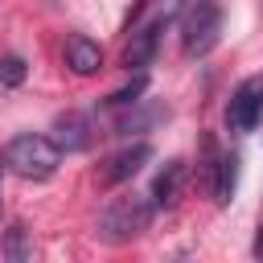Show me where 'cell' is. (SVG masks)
<instances>
[{
  "instance_id": "1",
  "label": "cell",
  "mask_w": 263,
  "mask_h": 263,
  "mask_svg": "<svg viewBox=\"0 0 263 263\" xmlns=\"http://www.w3.org/2000/svg\"><path fill=\"white\" fill-rule=\"evenodd\" d=\"M152 214H156L152 197H136V193L111 197V201L103 205L99 222H95V238H103V242H111V247H123V242L140 238V234L152 226Z\"/></svg>"
},
{
  "instance_id": "2",
  "label": "cell",
  "mask_w": 263,
  "mask_h": 263,
  "mask_svg": "<svg viewBox=\"0 0 263 263\" xmlns=\"http://www.w3.org/2000/svg\"><path fill=\"white\" fill-rule=\"evenodd\" d=\"M4 168L25 177V181H49L62 164V148L49 140V136H37V132H25V136H12L4 144Z\"/></svg>"
},
{
  "instance_id": "3",
  "label": "cell",
  "mask_w": 263,
  "mask_h": 263,
  "mask_svg": "<svg viewBox=\"0 0 263 263\" xmlns=\"http://www.w3.org/2000/svg\"><path fill=\"white\" fill-rule=\"evenodd\" d=\"M222 37V4L218 0H193L181 16V49L185 58H205Z\"/></svg>"
},
{
  "instance_id": "4",
  "label": "cell",
  "mask_w": 263,
  "mask_h": 263,
  "mask_svg": "<svg viewBox=\"0 0 263 263\" xmlns=\"http://www.w3.org/2000/svg\"><path fill=\"white\" fill-rule=\"evenodd\" d=\"M263 119V74H251L242 78L234 90H230V103H226V127L234 136H247L255 132Z\"/></svg>"
},
{
  "instance_id": "5",
  "label": "cell",
  "mask_w": 263,
  "mask_h": 263,
  "mask_svg": "<svg viewBox=\"0 0 263 263\" xmlns=\"http://www.w3.org/2000/svg\"><path fill=\"white\" fill-rule=\"evenodd\" d=\"M152 160V144H144V140H136V144H127V148H119V152H111L103 164H99V185L103 189H111V185H123V181H132L144 164Z\"/></svg>"
},
{
  "instance_id": "6",
  "label": "cell",
  "mask_w": 263,
  "mask_h": 263,
  "mask_svg": "<svg viewBox=\"0 0 263 263\" xmlns=\"http://www.w3.org/2000/svg\"><path fill=\"white\" fill-rule=\"evenodd\" d=\"M168 12L164 16H156V21H148L140 33H132V41L123 45V66L127 70H144L152 58H156V49H160V37H164V29H168Z\"/></svg>"
},
{
  "instance_id": "7",
  "label": "cell",
  "mask_w": 263,
  "mask_h": 263,
  "mask_svg": "<svg viewBox=\"0 0 263 263\" xmlns=\"http://www.w3.org/2000/svg\"><path fill=\"white\" fill-rule=\"evenodd\" d=\"M160 119H168V107H164V103H148V99H136L132 107H123V111L111 119V136L148 132V127H156Z\"/></svg>"
},
{
  "instance_id": "8",
  "label": "cell",
  "mask_w": 263,
  "mask_h": 263,
  "mask_svg": "<svg viewBox=\"0 0 263 263\" xmlns=\"http://www.w3.org/2000/svg\"><path fill=\"white\" fill-rule=\"evenodd\" d=\"M62 152H82V148H90V140H95V123L86 119V115H78V111H66V115H58L53 119V136H49Z\"/></svg>"
},
{
  "instance_id": "9",
  "label": "cell",
  "mask_w": 263,
  "mask_h": 263,
  "mask_svg": "<svg viewBox=\"0 0 263 263\" xmlns=\"http://www.w3.org/2000/svg\"><path fill=\"white\" fill-rule=\"evenodd\" d=\"M185 177H189V164L185 160H168L156 177H152V205L156 210H173L181 201V189H185Z\"/></svg>"
},
{
  "instance_id": "10",
  "label": "cell",
  "mask_w": 263,
  "mask_h": 263,
  "mask_svg": "<svg viewBox=\"0 0 263 263\" xmlns=\"http://www.w3.org/2000/svg\"><path fill=\"white\" fill-rule=\"evenodd\" d=\"M66 66L74 70V74H99V66H103V49L90 41V37H82V33H74V37H66Z\"/></svg>"
},
{
  "instance_id": "11",
  "label": "cell",
  "mask_w": 263,
  "mask_h": 263,
  "mask_svg": "<svg viewBox=\"0 0 263 263\" xmlns=\"http://www.w3.org/2000/svg\"><path fill=\"white\" fill-rule=\"evenodd\" d=\"M238 152H218V164H214V177H210V193L218 205H226L238 189Z\"/></svg>"
},
{
  "instance_id": "12",
  "label": "cell",
  "mask_w": 263,
  "mask_h": 263,
  "mask_svg": "<svg viewBox=\"0 0 263 263\" xmlns=\"http://www.w3.org/2000/svg\"><path fill=\"white\" fill-rule=\"evenodd\" d=\"M0 259H8V263H25V259H33V242H29V230H25L21 222L4 230V238H0Z\"/></svg>"
},
{
  "instance_id": "13",
  "label": "cell",
  "mask_w": 263,
  "mask_h": 263,
  "mask_svg": "<svg viewBox=\"0 0 263 263\" xmlns=\"http://www.w3.org/2000/svg\"><path fill=\"white\" fill-rule=\"evenodd\" d=\"M144 90H148V78H144V70H136V78H132L127 86L111 90V95H107V99H103L99 107H103V111H123V107H132V103H136V99H140Z\"/></svg>"
},
{
  "instance_id": "14",
  "label": "cell",
  "mask_w": 263,
  "mask_h": 263,
  "mask_svg": "<svg viewBox=\"0 0 263 263\" xmlns=\"http://www.w3.org/2000/svg\"><path fill=\"white\" fill-rule=\"evenodd\" d=\"M25 74H29L25 58H16V53L0 58V86H21V82H25Z\"/></svg>"
},
{
  "instance_id": "15",
  "label": "cell",
  "mask_w": 263,
  "mask_h": 263,
  "mask_svg": "<svg viewBox=\"0 0 263 263\" xmlns=\"http://www.w3.org/2000/svg\"><path fill=\"white\" fill-rule=\"evenodd\" d=\"M251 255L263 259V222H259V234H255V242H251Z\"/></svg>"
},
{
  "instance_id": "16",
  "label": "cell",
  "mask_w": 263,
  "mask_h": 263,
  "mask_svg": "<svg viewBox=\"0 0 263 263\" xmlns=\"http://www.w3.org/2000/svg\"><path fill=\"white\" fill-rule=\"evenodd\" d=\"M0 173H4V164H0Z\"/></svg>"
}]
</instances>
